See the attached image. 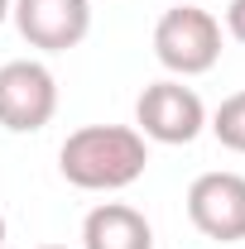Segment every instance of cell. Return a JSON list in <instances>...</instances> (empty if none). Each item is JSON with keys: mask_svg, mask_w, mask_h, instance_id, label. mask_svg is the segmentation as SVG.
Instances as JSON below:
<instances>
[{"mask_svg": "<svg viewBox=\"0 0 245 249\" xmlns=\"http://www.w3.org/2000/svg\"><path fill=\"white\" fill-rule=\"evenodd\" d=\"M10 19L39 53H67L92 34V0H15Z\"/></svg>", "mask_w": 245, "mask_h": 249, "instance_id": "5", "label": "cell"}, {"mask_svg": "<svg viewBox=\"0 0 245 249\" xmlns=\"http://www.w3.org/2000/svg\"><path fill=\"white\" fill-rule=\"evenodd\" d=\"M82 249H154V230L144 211L125 201H101L82 220Z\"/></svg>", "mask_w": 245, "mask_h": 249, "instance_id": "7", "label": "cell"}, {"mask_svg": "<svg viewBox=\"0 0 245 249\" xmlns=\"http://www.w3.org/2000/svg\"><path fill=\"white\" fill-rule=\"evenodd\" d=\"M226 34L245 43V0H231V10H226Z\"/></svg>", "mask_w": 245, "mask_h": 249, "instance_id": "9", "label": "cell"}, {"mask_svg": "<svg viewBox=\"0 0 245 249\" xmlns=\"http://www.w3.org/2000/svg\"><path fill=\"white\" fill-rule=\"evenodd\" d=\"M154 58L173 77H202L221 58V24L202 5H173L154 24Z\"/></svg>", "mask_w": 245, "mask_h": 249, "instance_id": "2", "label": "cell"}, {"mask_svg": "<svg viewBox=\"0 0 245 249\" xmlns=\"http://www.w3.org/2000/svg\"><path fill=\"white\" fill-rule=\"evenodd\" d=\"M0 245H5V216H0Z\"/></svg>", "mask_w": 245, "mask_h": 249, "instance_id": "11", "label": "cell"}, {"mask_svg": "<svg viewBox=\"0 0 245 249\" xmlns=\"http://www.w3.org/2000/svg\"><path fill=\"white\" fill-rule=\"evenodd\" d=\"M187 220L216 245L245 240V178L241 173H202V178H192Z\"/></svg>", "mask_w": 245, "mask_h": 249, "instance_id": "6", "label": "cell"}, {"mask_svg": "<svg viewBox=\"0 0 245 249\" xmlns=\"http://www.w3.org/2000/svg\"><path fill=\"white\" fill-rule=\"evenodd\" d=\"M149 168V144L130 124H82L62 139L58 173L82 192H121Z\"/></svg>", "mask_w": 245, "mask_h": 249, "instance_id": "1", "label": "cell"}, {"mask_svg": "<svg viewBox=\"0 0 245 249\" xmlns=\"http://www.w3.org/2000/svg\"><path fill=\"white\" fill-rule=\"evenodd\" d=\"M135 124L154 144H192L207 129V106L192 87H183V77H163V82H149L140 91Z\"/></svg>", "mask_w": 245, "mask_h": 249, "instance_id": "3", "label": "cell"}, {"mask_svg": "<svg viewBox=\"0 0 245 249\" xmlns=\"http://www.w3.org/2000/svg\"><path fill=\"white\" fill-rule=\"evenodd\" d=\"M212 134L221 139V149L245 154V91H231L212 110Z\"/></svg>", "mask_w": 245, "mask_h": 249, "instance_id": "8", "label": "cell"}, {"mask_svg": "<svg viewBox=\"0 0 245 249\" xmlns=\"http://www.w3.org/2000/svg\"><path fill=\"white\" fill-rule=\"evenodd\" d=\"M10 5H15V0H0V24L10 19Z\"/></svg>", "mask_w": 245, "mask_h": 249, "instance_id": "10", "label": "cell"}, {"mask_svg": "<svg viewBox=\"0 0 245 249\" xmlns=\"http://www.w3.org/2000/svg\"><path fill=\"white\" fill-rule=\"evenodd\" d=\"M39 249H67V245H39Z\"/></svg>", "mask_w": 245, "mask_h": 249, "instance_id": "12", "label": "cell"}, {"mask_svg": "<svg viewBox=\"0 0 245 249\" xmlns=\"http://www.w3.org/2000/svg\"><path fill=\"white\" fill-rule=\"evenodd\" d=\"M58 115V77L34 58L0 67V124L10 134H39Z\"/></svg>", "mask_w": 245, "mask_h": 249, "instance_id": "4", "label": "cell"}]
</instances>
